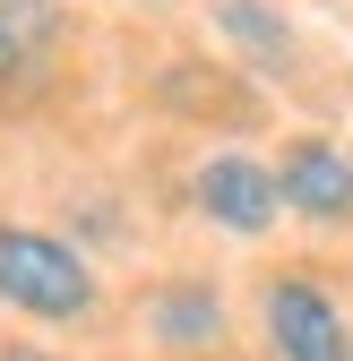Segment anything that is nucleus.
<instances>
[{
	"instance_id": "1",
	"label": "nucleus",
	"mask_w": 353,
	"mask_h": 361,
	"mask_svg": "<svg viewBox=\"0 0 353 361\" xmlns=\"http://www.w3.org/2000/svg\"><path fill=\"white\" fill-rule=\"evenodd\" d=\"M0 301L26 310V319H86L95 310V267L52 233L0 224Z\"/></svg>"
},
{
	"instance_id": "2",
	"label": "nucleus",
	"mask_w": 353,
	"mask_h": 361,
	"mask_svg": "<svg viewBox=\"0 0 353 361\" xmlns=\"http://www.w3.org/2000/svg\"><path fill=\"white\" fill-rule=\"evenodd\" d=\"M268 344L276 361H353V327L311 276H276L268 284Z\"/></svg>"
},
{
	"instance_id": "3",
	"label": "nucleus",
	"mask_w": 353,
	"mask_h": 361,
	"mask_svg": "<svg viewBox=\"0 0 353 361\" xmlns=\"http://www.w3.org/2000/svg\"><path fill=\"white\" fill-rule=\"evenodd\" d=\"M190 198H198L207 224H225V233H241V241H258L285 215V190H276V172L258 155H207L190 172Z\"/></svg>"
},
{
	"instance_id": "4",
	"label": "nucleus",
	"mask_w": 353,
	"mask_h": 361,
	"mask_svg": "<svg viewBox=\"0 0 353 361\" xmlns=\"http://www.w3.org/2000/svg\"><path fill=\"white\" fill-rule=\"evenodd\" d=\"M276 190L311 224H353V155L328 147V138H293L285 164H276Z\"/></svg>"
},
{
	"instance_id": "5",
	"label": "nucleus",
	"mask_w": 353,
	"mask_h": 361,
	"mask_svg": "<svg viewBox=\"0 0 353 361\" xmlns=\"http://www.w3.org/2000/svg\"><path fill=\"white\" fill-rule=\"evenodd\" d=\"M147 336L172 344V353H207L215 336H225V301H215L207 284H164L147 301Z\"/></svg>"
},
{
	"instance_id": "6",
	"label": "nucleus",
	"mask_w": 353,
	"mask_h": 361,
	"mask_svg": "<svg viewBox=\"0 0 353 361\" xmlns=\"http://www.w3.org/2000/svg\"><path fill=\"white\" fill-rule=\"evenodd\" d=\"M43 52H52V26H43V0H0V86L43 69Z\"/></svg>"
},
{
	"instance_id": "7",
	"label": "nucleus",
	"mask_w": 353,
	"mask_h": 361,
	"mask_svg": "<svg viewBox=\"0 0 353 361\" xmlns=\"http://www.w3.org/2000/svg\"><path fill=\"white\" fill-rule=\"evenodd\" d=\"M215 26H225L250 61H268V69H285V61H293V35H285V18H276V9H258V0H225V9H215Z\"/></svg>"
},
{
	"instance_id": "8",
	"label": "nucleus",
	"mask_w": 353,
	"mask_h": 361,
	"mask_svg": "<svg viewBox=\"0 0 353 361\" xmlns=\"http://www.w3.org/2000/svg\"><path fill=\"white\" fill-rule=\"evenodd\" d=\"M0 361H52V353H43V344H9V353H0Z\"/></svg>"
}]
</instances>
